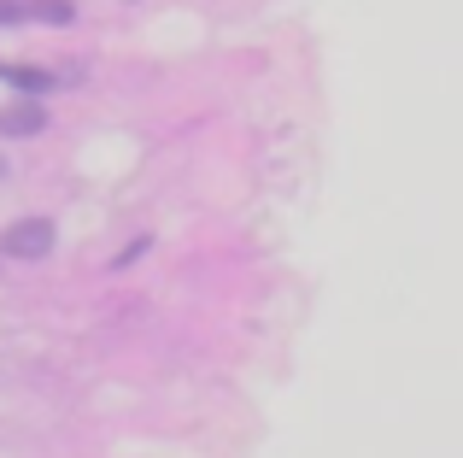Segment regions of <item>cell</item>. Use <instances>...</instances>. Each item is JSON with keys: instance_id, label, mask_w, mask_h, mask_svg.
Here are the masks:
<instances>
[{"instance_id": "cell-4", "label": "cell", "mask_w": 463, "mask_h": 458, "mask_svg": "<svg viewBox=\"0 0 463 458\" xmlns=\"http://www.w3.org/2000/svg\"><path fill=\"white\" fill-rule=\"evenodd\" d=\"M24 12H30V18H47V24H65L71 18L65 0H35V6H24Z\"/></svg>"}, {"instance_id": "cell-5", "label": "cell", "mask_w": 463, "mask_h": 458, "mask_svg": "<svg viewBox=\"0 0 463 458\" xmlns=\"http://www.w3.org/2000/svg\"><path fill=\"white\" fill-rule=\"evenodd\" d=\"M18 18H30L24 6H12V0H0V24H18Z\"/></svg>"}, {"instance_id": "cell-1", "label": "cell", "mask_w": 463, "mask_h": 458, "mask_svg": "<svg viewBox=\"0 0 463 458\" xmlns=\"http://www.w3.org/2000/svg\"><path fill=\"white\" fill-rule=\"evenodd\" d=\"M0 253L6 259H47L53 253V224L47 218H12L0 229Z\"/></svg>"}, {"instance_id": "cell-2", "label": "cell", "mask_w": 463, "mask_h": 458, "mask_svg": "<svg viewBox=\"0 0 463 458\" xmlns=\"http://www.w3.org/2000/svg\"><path fill=\"white\" fill-rule=\"evenodd\" d=\"M47 129V112L35 100H12V106H0V136H12V141H24V136H42Z\"/></svg>"}, {"instance_id": "cell-3", "label": "cell", "mask_w": 463, "mask_h": 458, "mask_svg": "<svg viewBox=\"0 0 463 458\" xmlns=\"http://www.w3.org/2000/svg\"><path fill=\"white\" fill-rule=\"evenodd\" d=\"M0 77H6L18 94H47V89H53V77L35 71V65H0Z\"/></svg>"}]
</instances>
